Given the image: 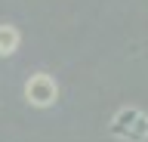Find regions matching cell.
I'll list each match as a JSON object with an SVG mask.
<instances>
[{"instance_id":"3957f363","label":"cell","mask_w":148,"mask_h":142,"mask_svg":"<svg viewBox=\"0 0 148 142\" xmlns=\"http://www.w3.org/2000/svg\"><path fill=\"white\" fill-rule=\"evenodd\" d=\"M22 43V34H18L16 25H0V59L3 56H12Z\"/></svg>"},{"instance_id":"7a4b0ae2","label":"cell","mask_w":148,"mask_h":142,"mask_svg":"<svg viewBox=\"0 0 148 142\" xmlns=\"http://www.w3.org/2000/svg\"><path fill=\"white\" fill-rule=\"evenodd\" d=\"M25 99H28V105H34V108H49V105H56V99H59L56 77L46 74V71L31 74L25 80Z\"/></svg>"},{"instance_id":"6da1fadb","label":"cell","mask_w":148,"mask_h":142,"mask_svg":"<svg viewBox=\"0 0 148 142\" xmlns=\"http://www.w3.org/2000/svg\"><path fill=\"white\" fill-rule=\"evenodd\" d=\"M111 136H117L123 142H145L148 139V114L127 105V108H120L108 123Z\"/></svg>"}]
</instances>
